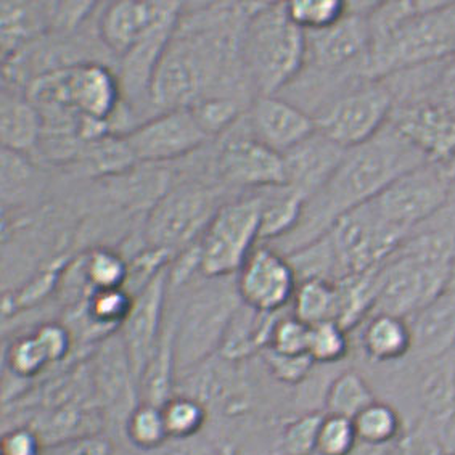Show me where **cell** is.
Masks as SVG:
<instances>
[{
  "label": "cell",
  "mask_w": 455,
  "mask_h": 455,
  "mask_svg": "<svg viewBox=\"0 0 455 455\" xmlns=\"http://www.w3.org/2000/svg\"><path fill=\"white\" fill-rule=\"evenodd\" d=\"M430 161L389 121L371 140L346 152L329 182L304 204L298 228L266 244L285 256L295 253L325 235L341 216L371 202L391 182Z\"/></svg>",
  "instance_id": "6da1fadb"
},
{
  "label": "cell",
  "mask_w": 455,
  "mask_h": 455,
  "mask_svg": "<svg viewBox=\"0 0 455 455\" xmlns=\"http://www.w3.org/2000/svg\"><path fill=\"white\" fill-rule=\"evenodd\" d=\"M369 76L455 55V2H377L369 13Z\"/></svg>",
  "instance_id": "7a4b0ae2"
},
{
  "label": "cell",
  "mask_w": 455,
  "mask_h": 455,
  "mask_svg": "<svg viewBox=\"0 0 455 455\" xmlns=\"http://www.w3.org/2000/svg\"><path fill=\"white\" fill-rule=\"evenodd\" d=\"M379 293L371 314L411 319L438 299L455 280V228L417 230L379 269Z\"/></svg>",
  "instance_id": "3957f363"
},
{
  "label": "cell",
  "mask_w": 455,
  "mask_h": 455,
  "mask_svg": "<svg viewBox=\"0 0 455 455\" xmlns=\"http://www.w3.org/2000/svg\"><path fill=\"white\" fill-rule=\"evenodd\" d=\"M242 63L254 99L278 95L303 73L306 33L288 15L287 4H254L244 25Z\"/></svg>",
  "instance_id": "277c9868"
},
{
  "label": "cell",
  "mask_w": 455,
  "mask_h": 455,
  "mask_svg": "<svg viewBox=\"0 0 455 455\" xmlns=\"http://www.w3.org/2000/svg\"><path fill=\"white\" fill-rule=\"evenodd\" d=\"M242 306L235 278H208L195 290L174 321L176 373L186 377L220 351Z\"/></svg>",
  "instance_id": "5b68a950"
},
{
  "label": "cell",
  "mask_w": 455,
  "mask_h": 455,
  "mask_svg": "<svg viewBox=\"0 0 455 455\" xmlns=\"http://www.w3.org/2000/svg\"><path fill=\"white\" fill-rule=\"evenodd\" d=\"M28 99L41 113L60 111L111 124L123 93L118 76L108 68L99 63H75L53 68L36 77L29 84Z\"/></svg>",
  "instance_id": "8992f818"
},
{
  "label": "cell",
  "mask_w": 455,
  "mask_h": 455,
  "mask_svg": "<svg viewBox=\"0 0 455 455\" xmlns=\"http://www.w3.org/2000/svg\"><path fill=\"white\" fill-rule=\"evenodd\" d=\"M395 105V95L383 79H363L325 101L312 118L322 135L351 150L388 124Z\"/></svg>",
  "instance_id": "52a82bcc"
},
{
  "label": "cell",
  "mask_w": 455,
  "mask_h": 455,
  "mask_svg": "<svg viewBox=\"0 0 455 455\" xmlns=\"http://www.w3.org/2000/svg\"><path fill=\"white\" fill-rule=\"evenodd\" d=\"M262 194L222 204L196 242L200 272L206 278L235 277L261 242Z\"/></svg>",
  "instance_id": "ba28073f"
},
{
  "label": "cell",
  "mask_w": 455,
  "mask_h": 455,
  "mask_svg": "<svg viewBox=\"0 0 455 455\" xmlns=\"http://www.w3.org/2000/svg\"><path fill=\"white\" fill-rule=\"evenodd\" d=\"M452 192L441 164L430 161L391 182L371 204L388 226L411 236L446 210Z\"/></svg>",
  "instance_id": "9c48e42d"
},
{
  "label": "cell",
  "mask_w": 455,
  "mask_h": 455,
  "mask_svg": "<svg viewBox=\"0 0 455 455\" xmlns=\"http://www.w3.org/2000/svg\"><path fill=\"white\" fill-rule=\"evenodd\" d=\"M323 236L335 256L339 280L379 269L409 238L381 220L371 202L341 216Z\"/></svg>",
  "instance_id": "30bf717a"
},
{
  "label": "cell",
  "mask_w": 455,
  "mask_h": 455,
  "mask_svg": "<svg viewBox=\"0 0 455 455\" xmlns=\"http://www.w3.org/2000/svg\"><path fill=\"white\" fill-rule=\"evenodd\" d=\"M220 206L216 194L200 184L174 187L153 204L145 236L152 248L172 253L196 243Z\"/></svg>",
  "instance_id": "8fae6325"
},
{
  "label": "cell",
  "mask_w": 455,
  "mask_h": 455,
  "mask_svg": "<svg viewBox=\"0 0 455 455\" xmlns=\"http://www.w3.org/2000/svg\"><path fill=\"white\" fill-rule=\"evenodd\" d=\"M242 303L262 314H275L291 306L298 278L285 254L269 244H258L235 275Z\"/></svg>",
  "instance_id": "7c38bea8"
},
{
  "label": "cell",
  "mask_w": 455,
  "mask_h": 455,
  "mask_svg": "<svg viewBox=\"0 0 455 455\" xmlns=\"http://www.w3.org/2000/svg\"><path fill=\"white\" fill-rule=\"evenodd\" d=\"M123 135L142 163L178 160L210 140L190 108L161 111Z\"/></svg>",
  "instance_id": "4fadbf2b"
},
{
  "label": "cell",
  "mask_w": 455,
  "mask_h": 455,
  "mask_svg": "<svg viewBox=\"0 0 455 455\" xmlns=\"http://www.w3.org/2000/svg\"><path fill=\"white\" fill-rule=\"evenodd\" d=\"M169 288V267L161 270L147 287L134 296L132 309L121 327V338L126 346L137 383L152 361L163 337V315Z\"/></svg>",
  "instance_id": "5bb4252c"
},
{
  "label": "cell",
  "mask_w": 455,
  "mask_h": 455,
  "mask_svg": "<svg viewBox=\"0 0 455 455\" xmlns=\"http://www.w3.org/2000/svg\"><path fill=\"white\" fill-rule=\"evenodd\" d=\"M218 171L224 182L248 188L285 187L283 156L256 140L253 135H234L220 145Z\"/></svg>",
  "instance_id": "9a60e30c"
},
{
  "label": "cell",
  "mask_w": 455,
  "mask_h": 455,
  "mask_svg": "<svg viewBox=\"0 0 455 455\" xmlns=\"http://www.w3.org/2000/svg\"><path fill=\"white\" fill-rule=\"evenodd\" d=\"M182 5L176 2H113L99 21L103 43L118 57L163 26L178 21Z\"/></svg>",
  "instance_id": "2e32d148"
},
{
  "label": "cell",
  "mask_w": 455,
  "mask_h": 455,
  "mask_svg": "<svg viewBox=\"0 0 455 455\" xmlns=\"http://www.w3.org/2000/svg\"><path fill=\"white\" fill-rule=\"evenodd\" d=\"M248 132L274 152L287 153L317 129L307 111L282 95H261L250 103Z\"/></svg>",
  "instance_id": "e0dca14e"
},
{
  "label": "cell",
  "mask_w": 455,
  "mask_h": 455,
  "mask_svg": "<svg viewBox=\"0 0 455 455\" xmlns=\"http://www.w3.org/2000/svg\"><path fill=\"white\" fill-rule=\"evenodd\" d=\"M347 150L315 131L295 148L283 153L285 187L306 198L317 194L329 182Z\"/></svg>",
  "instance_id": "ac0fdd59"
},
{
  "label": "cell",
  "mask_w": 455,
  "mask_h": 455,
  "mask_svg": "<svg viewBox=\"0 0 455 455\" xmlns=\"http://www.w3.org/2000/svg\"><path fill=\"white\" fill-rule=\"evenodd\" d=\"M409 321L415 363H428L455 351V282Z\"/></svg>",
  "instance_id": "d6986e66"
},
{
  "label": "cell",
  "mask_w": 455,
  "mask_h": 455,
  "mask_svg": "<svg viewBox=\"0 0 455 455\" xmlns=\"http://www.w3.org/2000/svg\"><path fill=\"white\" fill-rule=\"evenodd\" d=\"M361 346L363 355L371 363L404 361L412 351V331L409 321L385 312L371 314L363 322Z\"/></svg>",
  "instance_id": "ffe728a7"
},
{
  "label": "cell",
  "mask_w": 455,
  "mask_h": 455,
  "mask_svg": "<svg viewBox=\"0 0 455 455\" xmlns=\"http://www.w3.org/2000/svg\"><path fill=\"white\" fill-rule=\"evenodd\" d=\"M0 135L4 150L7 152H29L43 139V116L41 111L28 97L5 92L0 107Z\"/></svg>",
  "instance_id": "44dd1931"
},
{
  "label": "cell",
  "mask_w": 455,
  "mask_h": 455,
  "mask_svg": "<svg viewBox=\"0 0 455 455\" xmlns=\"http://www.w3.org/2000/svg\"><path fill=\"white\" fill-rule=\"evenodd\" d=\"M262 196L264 204L259 238L264 243H275L298 228L303 218L306 198L288 187L262 190Z\"/></svg>",
  "instance_id": "7402d4cb"
},
{
  "label": "cell",
  "mask_w": 455,
  "mask_h": 455,
  "mask_svg": "<svg viewBox=\"0 0 455 455\" xmlns=\"http://www.w3.org/2000/svg\"><path fill=\"white\" fill-rule=\"evenodd\" d=\"M290 309L296 319L309 327L323 322H338L339 293L337 283L321 278L299 282Z\"/></svg>",
  "instance_id": "603a6c76"
},
{
  "label": "cell",
  "mask_w": 455,
  "mask_h": 455,
  "mask_svg": "<svg viewBox=\"0 0 455 455\" xmlns=\"http://www.w3.org/2000/svg\"><path fill=\"white\" fill-rule=\"evenodd\" d=\"M377 401L369 381L357 371H343L333 377L325 397V413L355 420Z\"/></svg>",
  "instance_id": "cb8c5ba5"
},
{
  "label": "cell",
  "mask_w": 455,
  "mask_h": 455,
  "mask_svg": "<svg viewBox=\"0 0 455 455\" xmlns=\"http://www.w3.org/2000/svg\"><path fill=\"white\" fill-rule=\"evenodd\" d=\"M2 45L5 55L17 49L33 34L39 33L43 26L51 25L49 4H2Z\"/></svg>",
  "instance_id": "d4e9b609"
},
{
  "label": "cell",
  "mask_w": 455,
  "mask_h": 455,
  "mask_svg": "<svg viewBox=\"0 0 455 455\" xmlns=\"http://www.w3.org/2000/svg\"><path fill=\"white\" fill-rule=\"evenodd\" d=\"M355 433L369 446H395L403 438L404 423L393 405L375 401L355 417Z\"/></svg>",
  "instance_id": "484cf974"
},
{
  "label": "cell",
  "mask_w": 455,
  "mask_h": 455,
  "mask_svg": "<svg viewBox=\"0 0 455 455\" xmlns=\"http://www.w3.org/2000/svg\"><path fill=\"white\" fill-rule=\"evenodd\" d=\"M85 166L100 176H119L132 168L137 160L124 135L108 134L83 145Z\"/></svg>",
  "instance_id": "4316f807"
},
{
  "label": "cell",
  "mask_w": 455,
  "mask_h": 455,
  "mask_svg": "<svg viewBox=\"0 0 455 455\" xmlns=\"http://www.w3.org/2000/svg\"><path fill=\"white\" fill-rule=\"evenodd\" d=\"M169 438L176 441H188L202 431L208 412L200 399L190 395H179L168 399L161 405Z\"/></svg>",
  "instance_id": "83f0119b"
},
{
  "label": "cell",
  "mask_w": 455,
  "mask_h": 455,
  "mask_svg": "<svg viewBox=\"0 0 455 455\" xmlns=\"http://www.w3.org/2000/svg\"><path fill=\"white\" fill-rule=\"evenodd\" d=\"M126 433L129 441L142 451L158 449L171 439L163 409L150 403L135 405L127 415Z\"/></svg>",
  "instance_id": "f1b7e54d"
},
{
  "label": "cell",
  "mask_w": 455,
  "mask_h": 455,
  "mask_svg": "<svg viewBox=\"0 0 455 455\" xmlns=\"http://www.w3.org/2000/svg\"><path fill=\"white\" fill-rule=\"evenodd\" d=\"M83 274L92 291L124 288L129 275V264L118 253L107 248H99L85 258Z\"/></svg>",
  "instance_id": "f546056e"
},
{
  "label": "cell",
  "mask_w": 455,
  "mask_h": 455,
  "mask_svg": "<svg viewBox=\"0 0 455 455\" xmlns=\"http://www.w3.org/2000/svg\"><path fill=\"white\" fill-rule=\"evenodd\" d=\"M325 412H304L288 420L278 435V452L283 455H315L317 436Z\"/></svg>",
  "instance_id": "4dcf8cb0"
},
{
  "label": "cell",
  "mask_w": 455,
  "mask_h": 455,
  "mask_svg": "<svg viewBox=\"0 0 455 455\" xmlns=\"http://www.w3.org/2000/svg\"><path fill=\"white\" fill-rule=\"evenodd\" d=\"M288 15L304 33L322 31L338 23L347 12V2L337 0H298L288 2Z\"/></svg>",
  "instance_id": "1f68e13d"
},
{
  "label": "cell",
  "mask_w": 455,
  "mask_h": 455,
  "mask_svg": "<svg viewBox=\"0 0 455 455\" xmlns=\"http://www.w3.org/2000/svg\"><path fill=\"white\" fill-rule=\"evenodd\" d=\"M134 296L124 288L92 291L87 301L89 319L99 327H123L132 309Z\"/></svg>",
  "instance_id": "d6a6232c"
},
{
  "label": "cell",
  "mask_w": 455,
  "mask_h": 455,
  "mask_svg": "<svg viewBox=\"0 0 455 455\" xmlns=\"http://www.w3.org/2000/svg\"><path fill=\"white\" fill-rule=\"evenodd\" d=\"M349 353V337L347 330L338 322H323L311 327L309 349L315 365H333L341 363Z\"/></svg>",
  "instance_id": "836d02e7"
},
{
  "label": "cell",
  "mask_w": 455,
  "mask_h": 455,
  "mask_svg": "<svg viewBox=\"0 0 455 455\" xmlns=\"http://www.w3.org/2000/svg\"><path fill=\"white\" fill-rule=\"evenodd\" d=\"M195 115L196 121L200 123L203 131L212 139L214 135H220L226 129L235 124L236 119L242 113L240 101L230 97H208L195 103L190 108Z\"/></svg>",
  "instance_id": "e575fe53"
},
{
  "label": "cell",
  "mask_w": 455,
  "mask_h": 455,
  "mask_svg": "<svg viewBox=\"0 0 455 455\" xmlns=\"http://www.w3.org/2000/svg\"><path fill=\"white\" fill-rule=\"evenodd\" d=\"M311 327L296 319L291 311L282 312L270 331L267 349L278 355H306L309 349Z\"/></svg>",
  "instance_id": "d590c367"
},
{
  "label": "cell",
  "mask_w": 455,
  "mask_h": 455,
  "mask_svg": "<svg viewBox=\"0 0 455 455\" xmlns=\"http://www.w3.org/2000/svg\"><path fill=\"white\" fill-rule=\"evenodd\" d=\"M357 443L353 420L325 413L317 436L315 455H351Z\"/></svg>",
  "instance_id": "8d00e7d4"
},
{
  "label": "cell",
  "mask_w": 455,
  "mask_h": 455,
  "mask_svg": "<svg viewBox=\"0 0 455 455\" xmlns=\"http://www.w3.org/2000/svg\"><path fill=\"white\" fill-rule=\"evenodd\" d=\"M49 363L51 359L34 333L18 338L7 351V367L18 379H33Z\"/></svg>",
  "instance_id": "74e56055"
},
{
  "label": "cell",
  "mask_w": 455,
  "mask_h": 455,
  "mask_svg": "<svg viewBox=\"0 0 455 455\" xmlns=\"http://www.w3.org/2000/svg\"><path fill=\"white\" fill-rule=\"evenodd\" d=\"M262 363L269 371L270 377L285 385H301L314 371L311 355H278L270 349H262Z\"/></svg>",
  "instance_id": "f35d334b"
},
{
  "label": "cell",
  "mask_w": 455,
  "mask_h": 455,
  "mask_svg": "<svg viewBox=\"0 0 455 455\" xmlns=\"http://www.w3.org/2000/svg\"><path fill=\"white\" fill-rule=\"evenodd\" d=\"M2 455H44L43 438L28 427H17L2 438Z\"/></svg>",
  "instance_id": "ab89813d"
},
{
  "label": "cell",
  "mask_w": 455,
  "mask_h": 455,
  "mask_svg": "<svg viewBox=\"0 0 455 455\" xmlns=\"http://www.w3.org/2000/svg\"><path fill=\"white\" fill-rule=\"evenodd\" d=\"M34 335L44 346L45 353L51 359V363L63 361L69 353L71 339H69L68 330L63 325H60V323H44L34 331Z\"/></svg>",
  "instance_id": "60d3db41"
},
{
  "label": "cell",
  "mask_w": 455,
  "mask_h": 455,
  "mask_svg": "<svg viewBox=\"0 0 455 455\" xmlns=\"http://www.w3.org/2000/svg\"><path fill=\"white\" fill-rule=\"evenodd\" d=\"M59 455H111V447L110 444L97 439H81L75 446H60Z\"/></svg>",
  "instance_id": "b9f144b4"
},
{
  "label": "cell",
  "mask_w": 455,
  "mask_h": 455,
  "mask_svg": "<svg viewBox=\"0 0 455 455\" xmlns=\"http://www.w3.org/2000/svg\"><path fill=\"white\" fill-rule=\"evenodd\" d=\"M439 164H441V168L446 172L447 178H449V180H451L455 187V153L452 156H449L447 160L441 161Z\"/></svg>",
  "instance_id": "7bdbcfd3"
},
{
  "label": "cell",
  "mask_w": 455,
  "mask_h": 455,
  "mask_svg": "<svg viewBox=\"0 0 455 455\" xmlns=\"http://www.w3.org/2000/svg\"><path fill=\"white\" fill-rule=\"evenodd\" d=\"M216 455H240L238 454V451H236L235 447L232 446V444H224V446L220 447V451H218V454Z\"/></svg>",
  "instance_id": "ee69618b"
},
{
  "label": "cell",
  "mask_w": 455,
  "mask_h": 455,
  "mask_svg": "<svg viewBox=\"0 0 455 455\" xmlns=\"http://www.w3.org/2000/svg\"><path fill=\"white\" fill-rule=\"evenodd\" d=\"M266 455H283V454H282V452H278L277 449H274V451H272V452H269V454H266Z\"/></svg>",
  "instance_id": "f6af8a7d"
}]
</instances>
